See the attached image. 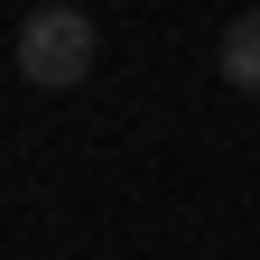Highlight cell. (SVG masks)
<instances>
[{
  "mask_svg": "<svg viewBox=\"0 0 260 260\" xmlns=\"http://www.w3.org/2000/svg\"><path fill=\"white\" fill-rule=\"evenodd\" d=\"M93 56H103V28H93V10H75V0H56V10H28L19 28V75L38 93H65L93 75Z\"/></svg>",
  "mask_w": 260,
  "mask_h": 260,
  "instance_id": "1",
  "label": "cell"
},
{
  "mask_svg": "<svg viewBox=\"0 0 260 260\" xmlns=\"http://www.w3.org/2000/svg\"><path fill=\"white\" fill-rule=\"evenodd\" d=\"M223 84L260 93V10H242L233 28H223Z\"/></svg>",
  "mask_w": 260,
  "mask_h": 260,
  "instance_id": "2",
  "label": "cell"
}]
</instances>
